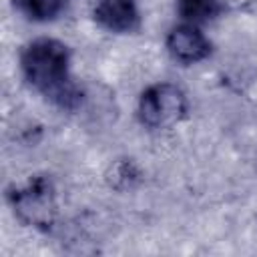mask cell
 Masks as SVG:
<instances>
[{
  "label": "cell",
  "mask_w": 257,
  "mask_h": 257,
  "mask_svg": "<svg viewBox=\"0 0 257 257\" xmlns=\"http://www.w3.org/2000/svg\"><path fill=\"white\" fill-rule=\"evenodd\" d=\"M68 48L54 38L30 42L20 56L26 80L60 108H74L80 102V90L68 76Z\"/></svg>",
  "instance_id": "6da1fadb"
},
{
  "label": "cell",
  "mask_w": 257,
  "mask_h": 257,
  "mask_svg": "<svg viewBox=\"0 0 257 257\" xmlns=\"http://www.w3.org/2000/svg\"><path fill=\"white\" fill-rule=\"evenodd\" d=\"M187 112V98L183 90L169 82L149 86L139 100V118L149 128H169L177 124Z\"/></svg>",
  "instance_id": "7a4b0ae2"
},
{
  "label": "cell",
  "mask_w": 257,
  "mask_h": 257,
  "mask_svg": "<svg viewBox=\"0 0 257 257\" xmlns=\"http://www.w3.org/2000/svg\"><path fill=\"white\" fill-rule=\"evenodd\" d=\"M10 201L14 213L28 225L48 229L54 221L56 203L54 189L46 177H34L24 189H16L10 193Z\"/></svg>",
  "instance_id": "3957f363"
},
{
  "label": "cell",
  "mask_w": 257,
  "mask_h": 257,
  "mask_svg": "<svg viewBox=\"0 0 257 257\" xmlns=\"http://www.w3.org/2000/svg\"><path fill=\"white\" fill-rule=\"evenodd\" d=\"M167 48L171 56L183 64H193L209 56L211 42L195 24H181L175 26L167 36Z\"/></svg>",
  "instance_id": "277c9868"
},
{
  "label": "cell",
  "mask_w": 257,
  "mask_h": 257,
  "mask_svg": "<svg viewBox=\"0 0 257 257\" xmlns=\"http://www.w3.org/2000/svg\"><path fill=\"white\" fill-rule=\"evenodd\" d=\"M94 20L110 32H133L141 24L135 0H98Z\"/></svg>",
  "instance_id": "5b68a950"
},
{
  "label": "cell",
  "mask_w": 257,
  "mask_h": 257,
  "mask_svg": "<svg viewBox=\"0 0 257 257\" xmlns=\"http://www.w3.org/2000/svg\"><path fill=\"white\" fill-rule=\"evenodd\" d=\"M177 10L189 24H201L215 18L221 12V4L219 0H177Z\"/></svg>",
  "instance_id": "8992f818"
},
{
  "label": "cell",
  "mask_w": 257,
  "mask_h": 257,
  "mask_svg": "<svg viewBox=\"0 0 257 257\" xmlns=\"http://www.w3.org/2000/svg\"><path fill=\"white\" fill-rule=\"evenodd\" d=\"M66 0H16L18 10L36 22H46L56 18L64 10Z\"/></svg>",
  "instance_id": "52a82bcc"
}]
</instances>
